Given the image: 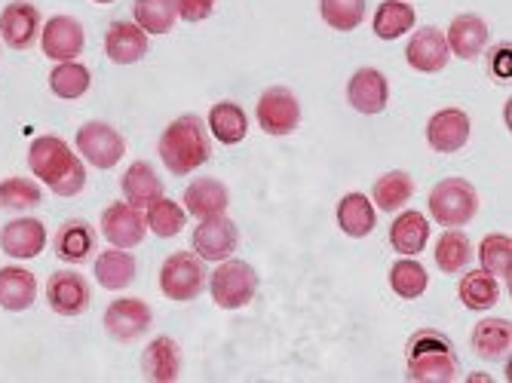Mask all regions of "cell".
Masks as SVG:
<instances>
[{"mask_svg":"<svg viewBox=\"0 0 512 383\" xmlns=\"http://www.w3.org/2000/svg\"><path fill=\"white\" fill-rule=\"evenodd\" d=\"M28 169L40 178L56 197H77L86 187V169L80 157L59 135H40L28 148Z\"/></svg>","mask_w":512,"mask_h":383,"instance_id":"1","label":"cell"},{"mask_svg":"<svg viewBox=\"0 0 512 383\" xmlns=\"http://www.w3.org/2000/svg\"><path fill=\"white\" fill-rule=\"evenodd\" d=\"M408 380L414 383H451L460 374V359L448 334L436 328H421L408 338Z\"/></svg>","mask_w":512,"mask_h":383,"instance_id":"2","label":"cell"},{"mask_svg":"<svg viewBox=\"0 0 512 383\" xmlns=\"http://www.w3.org/2000/svg\"><path fill=\"white\" fill-rule=\"evenodd\" d=\"M157 151L163 157V166L172 175H191L194 169H200L212 157L209 129L197 114L178 117L163 129Z\"/></svg>","mask_w":512,"mask_h":383,"instance_id":"3","label":"cell"},{"mask_svg":"<svg viewBox=\"0 0 512 383\" xmlns=\"http://www.w3.org/2000/svg\"><path fill=\"white\" fill-rule=\"evenodd\" d=\"M479 212V194L467 178H442L430 190V215L442 227H467Z\"/></svg>","mask_w":512,"mask_h":383,"instance_id":"4","label":"cell"},{"mask_svg":"<svg viewBox=\"0 0 512 383\" xmlns=\"http://www.w3.org/2000/svg\"><path fill=\"white\" fill-rule=\"evenodd\" d=\"M206 289V267L197 252H172L160 267V292L169 301L188 304Z\"/></svg>","mask_w":512,"mask_h":383,"instance_id":"5","label":"cell"},{"mask_svg":"<svg viewBox=\"0 0 512 383\" xmlns=\"http://www.w3.org/2000/svg\"><path fill=\"white\" fill-rule=\"evenodd\" d=\"M212 301L221 310H243L255 301L258 292V273L246 261H218V270L209 282Z\"/></svg>","mask_w":512,"mask_h":383,"instance_id":"6","label":"cell"},{"mask_svg":"<svg viewBox=\"0 0 512 383\" xmlns=\"http://www.w3.org/2000/svg\"><path fill=\"white\" fill-rule=\"evenodd\" d=\"M77 151L80 157L89 163V166H96V169H114L123 154H126V141L123 135L105 123V120H89L77 129Z\"/></svg>","mask_w":512,"mask_h":383,"instance_id":"7","label":"cell"},{"mask_svg":"<svg viewBox=\"0 0 512 383\" xmlns=\"http://www.w3.org/2000/svg\"><path fill=\"white\" fill-rule=\"evenodd\" d=\"M258 123L267 135H276V138H283V135H292L301 123V105L295 99V92L286 89V86H270L261 92V99H258Z\"/></svg>","mask_w":512,"mask_h":383,"instance_id":"8","label":"cell"},{"mask_svg":"<svg viewBox=\"0 0 512 383\" xmlns=\"http://www.w3.org/2000/svg\"><path fill=\"white\" fill-rule=\"evenodd\" d=\"M46 304L59 316H80L92 304V289L83 273L77 270H56L46 279Z\"/></svg>","mask_w":512,"mask_h":383,"instance_id":"9","label":"cell"},{"mask_svg":"<svg viewBox=\"0 0 512 383\" xmlns=\"http://www.w3.org/2000/svg\"><path fill=\"white\" fill-rule=\"evenodd\" d=\"M154 313L142 298H120L105 310V331L108 338L120 341V344H132L142 334L151 331Z\"/></svg>","mask_w":512,"mask_h":383,"instance_id":"10","label":"cell"},{"mask_svg":"<svg viewBox=\"0 0 512 383\" xmlns=\"http://www.w3.org/2000/svg\"><path fill=\"white\" fill-rule=\"evenodd\" d=\"M83 46H86L83 25L71 16H53L40 31V50L53 62H74L77 56H83Z\"/></svg>","mask_w":512,"mask_h":383,"instance_id":"11","label":"cell"},{"mask_svg":"<svg viewBox=\"0 0 512 383\" xmlns=\"http://www.w3.org/2000/svg\"><path fill=\"white\" fill-rule=\"evenodd\" d=\"M194 252L203 261H227L237 252L240 243V230L227 215H215V218H203L200 227L194 230Z\"/></svg>","mask_w":512,"mask_h":383,"instance_id":"12","label":"cell"},{"mask_svg":"<svg viewBox=\"0 0 512 383\" xmlns=\"http://www.w3.org/2000/svg\"><path fill=\"white\" fill-rule=\"evenodd\" d=\"M102 236L114 249H135L148 236V224L142 209H132L129 203H114L102 212Z\"/></svg>","mask_w":512,"mask_h":383,"instance_id":"13","label":"cell"},{"mask_svg":"<svg viewBox=\"0 0 512 383\" xmlns=\"http://www.w3.org/2000/svg\"><path fill=\"white\" fill-rule=\"evenodd\" d=\"M405 62L421 71V74H436L451 62V50H448V40L445 31L436 25H427L421 31H414L408 40V50H405Z\"/></svg>","mask_w":512,"mask_h":383,"instance_id":"14","label":"cell"},{"mask_svg":"<svg viewBox=\"0 0 512 383\" xmlns=\"http://www.w3.org/2000/svg\"><path fill=\"white\" fill-rule=\"evenodd\" d=\"M347 102L365 114V117H375L384 114L387 102H390V83L378 68H359L350 83H347Z\"/></svg>","mask_w":512,"mask_h":383,"instance_id":"15","label":"cell"},{"mask_svg":"<svg viewBox=\"0 0 512 383\" xmlns=\"http://www.w3.org/2000/svg\"><path fill=\"white\" fill-rule=\"evenodd\" d=\"M470 117L460 108H442L427 123V141L436 154H457L470 141Z\"/></svg>","mask_w":512,"mask_h":383,"instance_id":"16","label":"cell"},{"mask_svg":"<svg viewBox=\"0 0 512 383\" xmlns=\"http://www.w3.org/2000/svg\"><path fill=\"white\" fill-rule=\"evenodd\" d=\"M488 22L473 16V13H463V16H454L451 25H448V50L451 56L463 59V62H476L482 59L485 46H488Z\"/></svg>","mask_w":512,"mask_h":383,"instance_id":"17","label":"cell"},{"mask_svg":"<svg viewBox=\"0 0 512 383\" xmlns=\"http://www.w3.org/2000/svg\"><path fill=\"white\" fill-rule=\"evenodd\" d=\"M0 249L7 258L31 261L46 249V227L37 218H16L0 230Z\"/></svg>","mask_w":512,"mask_h":383,"instance_id":"18","label":"cell"},{"mask_svg":"<svg viewBox=\"0 0 512 383\" xmlns=\"http://www.w3.org/2000/svg\"><path fill=\"white\" fill-rule=\"evenodd\" d=\"M0 37L13 50H28V46L40 37V13L28 0H13L10 7L0 13Z\"/></svg>","mask_w":512,"mask_h":383,"instance_id":"19","label":"cell"},{"mask_svg":"<svg viewBox=\"0 0 512 383\" xmlns=\"http://www.w3.org/2000/svg\"><path fill=\"white\" fill-rule=\"evenodd\" d=\"M151 50L148 31H142L135 22H114L105 31V53L114 65H135L142 62Z\"/></svg>","mask_w":512,"mask_h":383,"instance_id":"20","label":"cell"},{"mask_svg":"<svg viewBox=\"0 0 512 383\" xmlns=\"http://www.w3.org/2000/svg\"><path fill=\"white\" fill-rule=\"evenodd\" d=\"M184 209L194 218H215V215H224L227 206H230V194L227 187L218 181V178H197L184 187V197H181Z\"/></svg>","mask_w":512,"mask_h":383,"instance_id":"21","label":"cell"},{"mask_svg":"<svg viewBox=\"0 0 512 383\" xmlns=\"http://www.w3.org/2000/svg\"><path fill=\"white\" fill-rule=\"evenodd\" d=\"M37 301V279L25 267H0V310L25 313Z\"/></svg>","mask_w":512,"mask_h":383,"instance_id":"22","label":"cell"},{"mask_svg":"<svg viewBox=\"0 0 512 383\" xmlns=\"http://www.w3.org/2000/svg\"><path fill=\"white\" fill-rule=\"evenodd\" d=\"M427 243H430V221H427V215L408 209V212H402L393 221V227H390V246L399 255L414 258V255H421L427 249Z\"/></svg>","mask_w":512,"mask_h":383,"instance_id":"23","label":"cell"},{"mask_svg":"<svg viewBox=\"0 0 512 383\" xmlns=\"http://www.w3.org/2000/svg\"><path fill=\"white\" fill-rule=\"evenodd\" d=\"M142 371L154 383H175L181 377V347L172 338H154L142 353Z\"/></svg>","mask_w":512,"mask_h":383,"instance_id":"24","label":"cell"},{"mask_svg":"<svg viewBox=\"0 0 512 383\" xmlns=\"http://www.w3.org/2000/svg\"><path fill=\"white\" fill-rule=\"evenodd\" d=\"M512 347V322L509 319H482L473 328V350L485 362H500Z\"/></svg>","mask_w":512,"mask_h":383,"instance_id":"25","label":"cell"},{"mask_svg":"<svg viewBox=\"0 0 512 383\" xmlns=\"http://www.w3.org/2000/svg\"><path fill=\"white\" fill-rule=\"evenodd\" d=\"M123 197L132 209H148L157 197H163V184L151 163H132L123 175Z\"/></svg>","mask_w":512,"mask_h":383,"instance_id":"26","label":"cell"},{"mask_svg":"<svg viewBox=\"0 0 512 383\" xmlns=\"http://www.w3.org/2000/svg\"><path fill=\"white\" fill-rule=\"evenodd\" d=\"M96 252V230H92L86 221L74 218L65 221L56 233V255L68 264H83L89 261V255Z\"/></svg>","mask_w":512,"mask_h":383,"instance_id":"27","label":"cell"},{"mask_svg":"<svg viewBox=\"0 0 512 383\" xmlns=\"http://www.w3.org/2000/svg\"><path fill=\"white\" fill-rule=\"evenodd\" d=\"M433 255H436V267L442 270V273H463L470 267V261H473V243H470V236L463 233L460 227H448L439 239H436V249H433Z\"/></svg>","mask_w":512,"mask_h":383,"instance_id":"28","label":"cell"},{"mask_svg":"<svg viewBox=\"0 0 512 383\" xmlns=\"http://www.w3.org/2000/svg\"><path fill=\"white\" fill-rule=\"evenodd\" d=\"M457 298L467 310L482 313V310H491L500 301V285L488 270H470L467 276H460Z\"/></svg>","mask_w":512,"mask_h":383,"instance_id":"29","label":"cell"},{"mask_svg":"<svg viewBox=\"0 0 512 383\" xmlns=\"http://www.w3.org/2000/svg\"><path fill=\"white\" fill-rule=\"evenodd\" d=\"M335 218H338V227H341L347 236H353V239L368 236L371 230H375V224H378L375 203H371L368 197H362V194H347V197L338 203Z\"/></svg>","mask_w":512,"mask_h":383,"instance_id":"30","label":"cell"},{"mask_svg":"<svg viewBox=\"0 0 512 383\" xmlns=\"http://www.w3.org/2000/svg\"><path fill=\"white\" fill-rule=\"evenodd\" d=\"M411 197H414V178L408 172H402V169L384 172L375 181V187H371V203H375L381 212H396Z\"/></svg>","mask_w":512,"mask_h":383,"instance_id":"31","label":"cell"},{"mask_svg":"<svg viewBox=\"0 0 512 383\" xmlns=\"http://www.w3.org/2000/svg\"><path fill=\"white\" fill-rule=\"evenodd\" d=\"M209 129L221 145H240L249 132V117L237 102H218L209 111Z\"/></svg>","mask_w":512,"mask_h":383,"instance_id":"32","label":"cell"},{"mask_svg":"<svg viewBox=\"0 0 512 383\" xmlns=\"http://www.w3.org/2000/svg\"><path fill=\"white\" fill-rule=\"evenodd\" d=\"M96 279L108 292H123L135 279V258L126 249L111 246V252H102L96 258Z\"/></svg>","mask_w":512,"mask_h":383,"instance_id":"33","label":"cell"},{"mask_svg":"<svg viewBox=\"0 0 512 383\" xmlns=\"http://www.w3.org/2000/svg\"><path fill=\"white\" fill-rule=\"evenodd\" d=\"M92 86V74L86 65H80L77 59L74 62H56V68L50 71V89L53 95L65 102H74V99H83Z\"/></svg>","mask_w":512,"mask_h":383,"instance_id":"34","label":"cell"},{"mask_svg":"<svg viewBox=\"0 0 512 383\" xmlns=\"http://www.w3.org/2000/svg\"><path fill=\"white\" fill-rule=\"evenodd\" d=\"M135 25L148 34H169L178 22L175 0H135L132 4Z\"/></svg>","mask_w":512,"mask_h":383,"instance_id":"35","label":"cell"},{"mask_svg":"<svg viewBox=\"0 0 512 383\" xmlns=\"http://www.w3.org/2000/svg\"><path fill=\"white\" fill-rule=\"evenodd\" d=\"M417 16H414V7H408L405 0H384L378 7L375 19H371V28L381 40H396L402 34H408L414 28Z\"/></svg>","mask_w":512,"mask_h":383,"instance_id":"36","label":"cell"},{"mask_svg":"<svg viewBox=\"0 0 512 383\" xmlns=\"http://www.w3.org/2000/svg\"><path fill=\"white\" fill-rule=\"evenodd\" d=\"M427 285H430V276H427V267L424 264H417L414 258H399L393 267H390V289L405 298V301H414V298H421L427 292Z\"/></svg>","mask_w":512,"mask_h":383,"instance_id":"37","label":"cell"},{"mask_svg":"<svg viewBox=\"0 0 512 383\" xmlns=\"http://www.w3.org/2000/svg\"><path fill=\"white\" fill-rule=\"evenodd\" d=\"M43 203V194H40V184H34L31 178H4L0 181V209L7 212H28V209H37Z\"/></svg>","mask_w":512,"mask_h":383,"instance_id":"38","label":"cell"},{"mask_svg":"<svg viewBox=\"0 0 512 383\" xmlns=\"http://www.w3.org/2000/svg\"><path fill=\"white\" fill-rule=\"evenodd\" d=\"M479 258H482V270H488L494 279H506L512 276V239L506 233H491L482 239L479 246Z\"/></svg>","mask_w":512,"mask_h":383,"instance_id":"39","label":"cell"},{"mask_svg":"<svg viewBox=\"0 0 512 383\" xmlns=\"http://www.w3.org/2000/svg\"><path fill=\"white\" fill-rule=\"evenodd\" d=\"M319 13H322V22L347 34V31H356L365 19V0H319Z\"/></svg>","mask_w":512,"mask_h":383,"instance_id":"40","label":"cell"},{"mask_svg":"<svg viewBox=\"0 0 512 383\" xmlns=\"http://www.w3.org/2000/svg\"><path fill=\"white\" fill-rule=\"evenodd\" d=\"M145 224H148V230L157 233L160 239H172V236H178L181 227H184V206L172 203L169 197H157V200L148 206Z\"/></svg>","mask_w":512,"mask_h":383,"instance_id":"41","label":"cell"},{"mask_svg":"<svg viewBox=\"0 0 512 383\" xmlns=\"http://www.w3.org/2000/svg\"><path fill=\"white\" fill-rule=\"evenodd\" d=\"M178 19L184 22H203L215 13V0H175Z\"/></svg>","mask_w":512,"mask_h":383,"instance_id":"42","label":"cell"},{"mask_svg":"<svg viewBox=\"0 0 512 383\" xmlns=\"http://www.w3.org/2000/svg\"><path fill=\"white\" fill-rule=\"evenodd\" d=\"M494 74L500 83H509V46H497L494 50Z\"/></svg>","mask_w":512,"mask_h":383,"instance_id":"43","label":"cell"},{"mask_svg":"<svg viewBox=\"0 0 512 383\" xmlns=\"http://www.w3.org/2000/svg\"><path fill=\"white\" fill-rule=\"evenodd\" d=\"M96 4H114V0H96Z\"/></svg>","mask_w":512,"mask_h":383,"instance_id":"44","label":"cell"}]
</instances>
